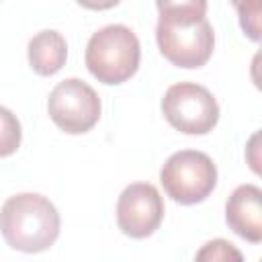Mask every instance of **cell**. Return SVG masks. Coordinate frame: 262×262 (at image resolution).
<instances>
[{"label":"cell","instance_id":"cell-1","mask_svg":"<svg viewBox=\"0 0 262 262\" xmlns=\"http://www.w3.org/2000/svg\"><path fill=\"white\" fill-rule=\"evenodd\" d=\"M0 233L12 250L27 254L43 252L59 235V213L43 194H14L0 209Z\"/></svg>","mask_w":262,"mask_h":262},{"label":"cell","instance_id":"cell-2","mask_svg":"<svg viewBox=\"0 0 262 262\" xmlns=\"http://www.w3.org/2000/svg\"><path fill=\"white\" fill-rule=\"evenodd\" d=\"M139 39L125 25H106L98 29L88 39L84 53L88 72L108 86L129 80L139 68Z\"/></svg>","mask_w":262,"mask_h":262},{"label":"cell","instance_id":"cell-3","mask_svg":"<svg viewBox=\"0 0 262 262\" xmlns=\"http://www.w3.org/2000/svg\"><path fill=\"white\" fill-rule=\"evenodd\" d=\"M156 39L162 55L178 68H201L215 47V33L207 16L160 14Z\"/></svg>","mask_w":262,"mask_h":262},{"label":"cell","instance_id":"cell-4","mask_svg":"<svg viewBox=\"0 0 262 262\" xmlns=\"http://www.w3.org/2000/svg\"><path fill=\"white\" fill-rule=\"evenodd\" d=\"M160 182L174 203L196 205L217 186V168L207 154L182 149L166 160L160 170Z\"/></svg>","mask_w":262,"mask_h":262},{"label":"cell","instance_id":"cell-5","mask_svg":"<svg viewBox=\"0 0 262 262\" xmlns=\"http://www.w3.org/2000/svg\"><path fill=\"white\" fill-rule=\"evenodd\" d=\"M162 113L176 131L186 135H205L219 121L215 96L194 82L172 84L162 98Z\"/></svg>","mask_w":262,"mask_h":262},{"label":"cell","instance_id":"cell-6","mask_svg":"<svg viewBox=\"0 0 262 262\" xmlns=\"http://www.w3.org/2000/svg\"><path fill=\"white\" fill-rule=\"evenodd\" d=\"M100 98L96 90L80 78L59 82L47 98L51 121L70 135L90 131L100 119Z\"/></svg>","mask_w":262,"mask_h":262},{"label":"cell","instance_id":"cell-7","mask_svg":"<svg viewBox=\"0 0 262 262\" xmlns=\"http://www.w3.org/2000/svg\"><path fill=\"white\" fill-rule=\"evenodd\" d=\"M164 219V201L158 188L149 182H133L125 186L117 201V223L119 229L133 237H149Z\"/></svg>","mask_w":262,"mask_h":262},{"label":"cell","instance_id":"cell-8","mask_svg":"<svg viewBox=\"0 0 262 262\" xmlns=\"http://www.w3.org/2000/svg\"><path fill=\"white\" fill-rule=\"evenodd\" d=\"M225 221L239 237L262 242V190L256 184H239L225 203Z\"/></svg>","mask_w":262,"mask_h":262},{"label":"cell","instance_id":"cell-9","mask_svg":"<svg viewBox=\"0 0 262 262\" xmlns=\"http://www.w3.org/2000/svg\"><path fill=\"white\" fill-rule=\"evenodd\" d=\"M29 63L39 76H53L57 74L68 57V45L61 33L57 31H41L37 33L27 47Z\"/></svg>","mask_w":262,"mask_h":262},{"label":"cell","instance_id":"cell-10","mask_svg":"<svg viewBox=\"0 0 262 262\" xmlns=\"http://www.w3.org/2000/svg\"><path fill=\"white\" fill-rule=\"evenodd\" d=\"M23 139V129L16 119L6 106H0V158L12 156Z\"/></svg>","mask_w":262,"mask_h":262},{"label":"cell","instance_id":"cell-11","mask_svg":"<svg viewBox=\"0 0 262 262\" xmlns=\"http://www.w3.org/2000/svg\"><path fill=\"white\" fill-rule=\"evenodd\" d=\"M237 10L242 31L252 39H260V16H262V0H231Z\"/></svg>","mask_w":262,"mask_h":262},{"label":"cell","instance_id":"cell-12","mask_svg":"<svg viewBox=\"0 0 262 262\" xmlns=\"http://www.w3.org/2000/svg\"><path fill=\"white\" fill-rule=\"evenodd\" d=\"M201 262H227V260H235L242 262V252L227 239H211L207 242L194 256Z\"/></svg>","mask_w":262,"mask_h":262},{"label":"cell","instance_id":"cell-13","mask_svg":"<svg viewBox=\"0 0 262 262\" xmlns=\"http://www.w3.org/2000/svg\"><path fill=\"white\" fill-rule=\"evenodd\" d=\"M160 14L207 16V0H156Z\"/></svg>","mask_w":262,"mask_h":262},{"label":"cell","instance_id":"cell-14","mask_svg":"<svg viewBox=\"0 0 262 262\" xmlns=\"http://www.w3.org/2000/svg\"><path fill=\"white\" fill-rule=\"evenodd\" d=\"M76 2L88 10H108V8L117 6L121 0H76Z\"/></svg>","mask_w":262,"mask_h":262}]
</instances>
